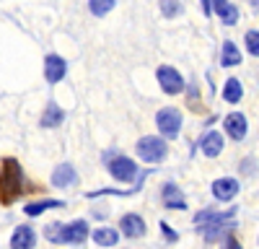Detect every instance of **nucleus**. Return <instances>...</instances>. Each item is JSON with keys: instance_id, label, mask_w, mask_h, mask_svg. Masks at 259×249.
Returning <instances> with one entry per match:
<instances>
[{"instance_id": "f257e3e1", "label": "nucleus", "mask_w": 259, "mask_h": 249, "mask_svg": "<svg viewBox=\"0 0 259 249\" xmlns=\"http://www.w3.org/2000/svg\"><path fill=\"white\" fill-rule=\"evenodd\" d=\"M21 195V166L16 158L0 161V205H11Z\"/></svg>"}, {"instance_id": "412c9836", "label": "nucleus", "mask_w": 259, "mask_h": 249, "mask_svg": "<svg viewBox=\"0 0 259 249\" xmlns=\"http://www.w3.org/2000/svg\"><path fill=\"white\" fill-rule=\"evenodd\" d=\"M114 6H117V0H89V11L94 16H106Z\"/></svg>"}, {"instance_id": "39448f33", "label": "nucleus", "mask_w": 259, "mask_h": 249, "mask_svg": "<svg viewBox=\"0 0 259 249\" xmlns=\"http://www.w3.org/2000/svg\"><path fill=\"white\" fill-rule=\"evenodd\" d=\"M156 78H158L161 89H163L168 96H177V94H182V91H184V78H182V73H179L177 68H171V65H161V68L156 70Z\"/></svg>"}, {"instance_id": "6ab92c4d", "label": "nucleus", "mask_w": 259, "mask_h": 249, "mask_svg": "<svg viewBox=\"0 0 259 249\" xmlns=\"http://www.w3.org/2000/svg\"><path fill=\"white\" fill-rule=\"evenodd\" d=\"M91 239L99 246H114L119 241V234L114 231V228H96V231L91 234Z\"/></svg>"}, {"instance_id": "b1692460", "label": "nucleus", "mask_w": 259, "mask_h": 249, "mask_svg": "<svg viewBox=\"0 0 259 249\" xmlns=\"http://www.w3.org/2000/svg\"><path fill=\"white\" fill-rule=\"evenodd\" d=\"M161 13L166 18H174V16L182 13V3H179V0H161Z\"/></svg>"}, {"instance_id": "a211bd4d", "label": "nucleus", "mask_w": 259, "mask_h": 249, "mask_svg": "<svg viewBox=\"0 0 259 249\" xmlns=\"http://www.w3.org/2000/svg\"><path fill=\"white\" fill-rule=\"evenodd\" d=\"M62 119H65V112L57 107V104H47L45 114H41V128H57Z\"/></svg>"}, {"instance_id": "c756f323", "label": "nucleus", "mask_w": 259, "mask_h": 249, "mask_svg": "<svg viewBox=\"0 0 259 249\" xmlns=\"http://www.w3.org/2000/svg\"><path fill=\"white\" fill-rule=\"evenodd\" d=\"M251 3H254V11H259V0H251Z\"/></svg>"}, {"instance_id": "ddd939ff", "label": "nucleus", "mask_w": 259, "mask_h": 249, "mask_svg": "<svg viewBox=\"0 0 259 249\" xmlns=\"http://www.w3.org/2000/svg\"><path fill=\"white\" fill-rule=\"evenodd\" d=\"M11 246L13 249H34L36 246V231L31 226H18L11 236Z\"/></svg>"}, {"instance_id": "5701e85b", "label": "nucleus", "mask_w": 259, "mask_h": 249, "mask_svg": "<svg viewBox=\"0 0 259 249\" xmlns=\"http://www.w3.org/2000/svg\"><path fill=\"white\" fill-rule=\"evenodd\" d=\"M244 42H246V52H249L251 57H259V31H256V29L246 31Z\"/></svg>"}, {"instance_id": "20e7f679", "label": "nucleus", "mask_w": 259, "mask_h": 249, "mask_svg": "<svg viewBox=\"0 0 259 249\" xmlns=\"http://www.w3.org/2000/svg\"><path fill=\"white\" fill-rule=\"evenodd\" d=\"M106 169H109V174L117 179V182H133L138 177V163L133 158L127 156H114L106 161Z\"/></svg>"}, {"instance_id": "4be33fe9", "label": "nucleus", "mask_w": 259, "mask_h": 249, "mask_svg": "<svg viewBox=\"0 0 259 249\" xmlns=\"http://www.w3.org/2000/svg\"><path fill=\"white\" fill-rule=\"evenodd\" d=\"M218 18L223 21V26H233L236 21H239V8H236L233 3H228L223 11H218Z\"/></svg>"}, {"instance_id": "9d476101", "label": "nucleus", "mask_w": 259, "mask_h": 249, "mask_svg": "<svg viewBox=\"0 0 259 249\" xmlns=\"http://www.w3.org/2000/svg\"><path fill=\"white\" fill-rule=\"evenodd\" d=\"M239 190H241V184H239V179H233V177H221V179L212 182V197L218 202L233 200L236 195H239Z\"/></svg>"}, {"instance_id": "393cba45", "label": "nucleus", "mask_w": 259, "mask_h": 249, "mask_svg": "<svg viewBox=\"0 0 259 249\" xmlns=\"http://www.w3.org/2000/svg\"><path fill=\"white\" fill-rule=\"evenodd\" d=\"M158 228H161V234L166 236V241H168V244H174V241L179 239V234H177V231H174V228H171L166 221H161V223H158Z\"/></svg>"}, {"instance_id": "2eb2a0df", "label": "nucleus", "mask_w": 259, "mask_h": 249, "mask_svg": "<svg viewBox=\"0 0 259 249\" xmlns=\"http://www.w3.org/2000/svg\"><path fill=\"white\" fill-rule=\"evenodd\" d=\"M239 62H241V52H239V47H236L231 39H226V42H223V47H221V65H223V68H236Z\"/></svg>"}, {"instance_id": "f8f14e48", "label": "nucleus", "mask_w": 259, "mask_h": 249, "mask_svg": "<svg viewBox=\"0 0 259 249\" xmlns=\"http://www.w3.org/2000/svg\"><path fill=\"white\" fill-rule=\"evenodd\" d=\"M65 73H68V62H65L60 55H47V60H45V78H47V83H60L62 78H65Z\"/></svg>"}, {"instance_id": "dca6fc26", "label": "nucleus", "mask_w": 259, "mask_h": 249, "mask_svg": "<svg viewBox=\"0 0 259 249\" xmlns=\"http://www.w3.org/2000/svg\"><path fill=\"white\" fill-rule=\"evenodd\" d=\"M244 99V86H241V80L239 78H228L223 83V101L228 104H239Z\"/></svg>"}, {"instance_id": "aec40b11", "label": "nucleus", "mask_w": 259, "mask_h": 249, "mask_svg": "<svg viewBox=\"0 0 259 249\" xmlns=\"http://www.w3.org/2000/svg\"><path fill=\"white\" fill-rule=\"evenodd\" d=\"M215 216H218L215 208H205V211H200L197 216H194V228H197V231H205V228L215 221Z\"/></svg>"}, {"instance_id": "cd10ccee", "label": "nucleus", "mask_w": 259, "mask_h": 249, "mask_svg": "<svg viewBox=\"0 0 259 249\" xmlns=\"http://www.w3.org/2000/svg\"><path fill=\"white\" fill-rule=\"evenodd\" d=\"M251 161H254V158H246V163H241V172H244V174H251V172H254V163H251Z\"/></svg>"}, {"instance_id": "4468645a", "label": "nucleus", "mask_w": 259, "mask_h": 249, "mask_svg": "<svg viewBox=\"0 0 259 249\" xmlns=\"http://www.w3.org/2000/svg\"><path fill=\"white\" fill-rule=\"evenodd\" d=\"M73 182H78V172L73 163H60L57 169L52 172V184L60 187V190H65V187H70Z\"/></svg>"}, {"instance_id": "9b49d317", "label": "nucleus", "mask_w": 259, "mask_h": 249, "mask_svg": "<svg viewBox=\"0 0 259 249\" xmlns=\"http://www.w3.org/2000/svg\"><path fill=\"white\" fill-rule=\"evenodd\" d=\"M223 145H226V140H223L221 133L207 130V133H202V138H200V143H197V148L202 151V156L215 158V156H221V153H223Z\"/></svg>"}, {"instance_id": "423d86ee", "label": "nucleus", "mask_w": 259, "mask_h": 249, "mask_svg": "<svg viewBox=\"0 0 259 249\" xmlns=\"http://www.w3.org/2000/svg\"><path fill=\"white\" fill-rule=\"evenodd\" d=\"M89 223L83 218L70 221V223H62V231H60V244H83L89 239Z\"/></svg>"}, {"instance_id": "6e6552de", "label": "nucleus", "mask_w": 259, "mask_h": 249, "mask_svg": "<svg viewBox=\"0 0 259 249\" xmlns=\"http://www.w3.org/2000/svg\"><path fill=\"white\" fill-rule=\"evenodd\" d=\"M161 200H163V208H168V211H184L187 208V197L177 182H166L161 187Z\"/></svg>"}, {"instance_id": "0eeeda50", "label": "nucleus", "mask_w": 259, "mask_h": 249, "mask_svg": "<svg viewBox=\"0 0 259 249\" xmlns=\"http://www.w3.org/2000/svg\"><path fill=\"white\" fill-rule=\"evenodd\" d=\"M223 128H226V135L231 140H244L246 133H249V122H246V114L244 112H231L223 117Z\"/></svg>"}, {"instance_id": "1a4fd4ad", "label": "nucleus", "mask_w": 259, "mask_h": 249, "mask_svg": "<svg viewBox=\"0 0 259 249\" xmlns=\"http://www.w3.org/2000/svg\"><path fill=\"white\" fill-rule=\"evenodd\" d=\"M119 231H122L127 239H140V236H145L148 226H145V221H143L140 213H124V216L119 218Z\"/></svg>"}, {"instance_id": "f3484780", "label": "nucleus", "mask_w": 259, "mask_h": 249, "mask_svg": "<svg viewBox=\"0 0 259 249\" xmlns=\"http://www.w3.org/2000/svg\"><path fill=\"white\" fill-rule=\"evenodd\" d=\"M68 202H62V200H41V202H29L26 208H24V213L26 216H41L45 211H52V208H65Z\"/></svg>"}, {"instance_id": "f03ea898", "label": "nucleus", "mask_w": 259, "mask_h": 249, "mask_svg": "<svg viewBox=\"0 0 259 249\" xmlns=\"http://www.w3.org/2000/svg\"><path fill=\"white\" fill-rule=\"evenodd\" d=\"M135 151H138L140 161H148V163H161V161L168 156V145H166V140H163V138H158V135H145V138H140V140H138Z\"/></svg>"}, {"instance_id": "bb28decb", "label": "nucleus", "mask_w": 259, "mask_h": 249, "mask_svg": "<svg viewBox=\"0 0 259 249\" xmlns=\"http://www.w3.org/2000/svg\"><path fill=\"white\" fill-rule=\"evenodd\" d=\"M226 6H228V0H212V11H215V13H218V11H223Z\"/></svg>"}, {"instance_id": "c85d7f7f", "label": "nucleus", "mask_w": 259, "mask_h": 249, "mask_svg": "<svg viewBox=\"0 0 259 249\" xmlns=\"http://www.w3.org/2000/svg\"><path fill=\"white\" fill-rule=\"evenodd\" d=\"M200 3H202V13L210 16L212 13V0H200Z\"/></svg>"}, {"instance_id": "a878e982", "label": "nucleus", "mask_w": 259, "mask_h": 249, "mask_svg": "<svg viewBox=\"0 0 259 249\" xmlns=\"http://www.w3.org/2000/svg\"><path fill=\"white\" fill-rule=\"evenodd\" d=\"M221 249H241V244L236 241L233 236H226V239H223V246H221Z\"/></svg>"}, {"instance_id": "7ed1b4c3", "label": "nucleus", "mask_w": 259, "mask_h": 249, "mask_svg": "<svg viewBox=\"0 0 259 249\" xmlns=\"http://www.w3.org/2000/svg\"><path fill=\"white\" fill-rule=\"evenodd\" d=\"M156 128H158L161 138H166V140L179 138V133H182V112L174 109V107L158 109V114H156Z\"/></svg>"}]
</instances>
